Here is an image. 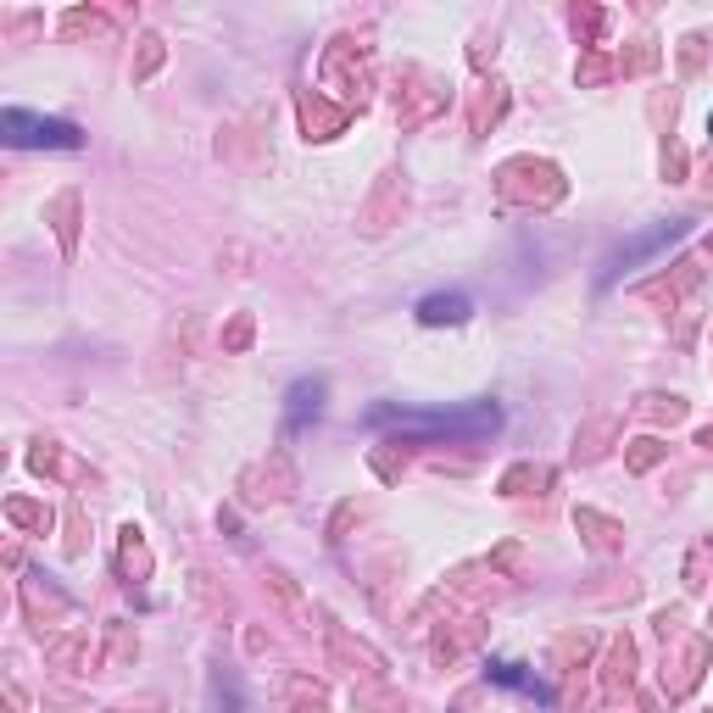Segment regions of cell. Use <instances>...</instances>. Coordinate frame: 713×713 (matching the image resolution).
Here are the masks:
<instances>
[{
  "mask_svg": "<svg viewBox=\"0 0 713 713\" xmlns=\"http://www.w3.org/2000/svg\"><path fill=\"white\" fill-rule=\"evenodd\" d=\"M368 424L374 429H418V435H446V441H474V435H485V429L502 424V413H496L491 402L480 407H457V413H413V407H374L368 413Z\"/></svg>",
  "mask_w": 713,
  "mask_h": 713,
  "instance_id": "cell-1",
  "label": "cell"
},
{
  "mask_svg": "<svg viewBox=\"0 0 713 713\" xmlns=\"http://www.w3.org/2000/svg\"><path fill=\"white\" fill-rule=\"evenodd\" d=\"M0 134L12 145H23V151H78V145H84L78 123L34 117V112H23V106H6V112H0Z\"/></svg>",
  "mask_w": 713,
  "mask_h": 713,
  "instance_id": "cell-2",
  "label": "cell"
},
{
  "mask_svg": "<svg viewBox=\"0 0 713 713\" xmlns=\"http://www.w3.org/2000/svg\"><path fill=\"white\" fill-rule=\"evenodd\" d=\"M680 234H686V223H658V229H652V234H641V240H630V246H624L619 257H608V273H602V285H613V279H619V273L630 268V262H641V257H647V251H658V246H675Z\"/></svg>",
  "mask_w": 713,
  "mask_h": 713,
  "instance_id": "cell-3",
  "label": "cell"
},
{
  "mask_svg": "<svg viewBox=\"0 0 713 713\" xmlns=\"http://www.w3.org/2000/svg\"><path fill=\"white\" fill-rule=\"evenodd\" d=\"M468 312H474V301H468L463 290H441V296H424V301H418V324H429V329L463 324Z\"/></svg>",
  "mask_w": 713,
  "mask_h": 713,
  "instance_id": "cell-4",
  "label": "cell"
},
{
  "mask_svg": "<svg viewBox=\"0 0 713 713\" xmlns=\"http://www.w3.org/2000/svg\"><path fill=\"white\" fill-rule=\"evenodd\" d=\"M318 413H324V379H296V385H290V407H285L290 429H301Z\"/></svg>",
  "mask_w": 713,
  "mask_h": 713,
  "instance_id": "cell-5",
  "label": "cell"
},
{
  "mask_svg": "<svg viewBox=\"0 0 713 713\" xmlns=\"http://www.w3.org/2000/svg\"><path fill=\"white\" fill-rule=\"evenodd\" d=\"M491 680H496V686H513V691H524V697H541L546 702V686L535 675H524L519 663H491Z\"/></svg>",
  "mask_w": 713,
  "mask_h": 713,
  "instance_id": "cell-6",
  "label": "cell"
}]
</instances>
